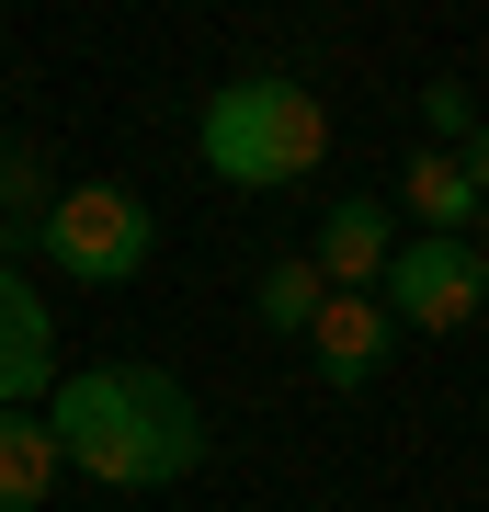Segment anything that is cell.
<instances>
[{
    "label": "cell",
    "instance_id": "obj_1",
    "mask_svg": "<svg viewBox=\"0 0 489 512\" xmlns=\"http://www.w3.org/2000/svg\"><path fill=\"white\" fill-rule=\"evenodd\" d=\"M35 421H46L57 467L91 478V490H182V478L217 456L205 399L171 365H137V353H114V365H57Z\"/></svg>",
    "mask_w": 489,
    "mask_h": 512
},
{
    "label": "cell",
    "instance_id": "obj_2",
    "mask_svg": "<svg viewBox=\"0 0 489 512\" xmlns=\"http://www.w3.org/2000/svg\"><path fill=\"white\" fill-rule=\"evenodd\" d=\"M194 148H205V171H217V183L285 194V183H308V171L330 160V103L308 92V80H285V69H239V80L205 92Z\"/></svg>",
    "mask_w": 489,
    "mask_h": 512
},
{
    "label": "cell",
    "instance_id": "obj_3",
    "mask_svg": "<svg viewBox=\"0 0 489 512\" xmlns=\"http://www.w3.org/2000/svg\"><path fill=\"white\" fill-rule=\"evenodd\" d=\"M35 251H46V274H69V285H91V296H114V285H137V274H148V251H160V217H148V194H126V183H57L46 228H35Z\"/></svg>",
    "mask_w": 489,
    "mask_h": 512
},
{
    "label": "cell",
    "instance_id": "obj_4",
    "mask_svg": "<svg viewBox=\"0 0 489 512\" xmlns=\"http://www.w3.org/2000/svg\"><path fill=\"white\" fill-rule=\"evenodd\" d=\"M376 308L399 319V330H467L489 308V262H478V239H399V262H387V285H376Z\"/></svg>",
    "mask_w": 489,
    "mask_h": 512
},
{
    "label": "cell",
    "instance_id": "obj_5",
    "mask_svg": "<svg viewBox=\"0 0 489 512\" xmlns=\"http://www.w3.org/2000/svg\"><path fill=\"white\" fill-rule=\"evenodd\" d=\"M387 262H399V217H387L376 194H330L319 205V239H308V274L330 296H376Z\"/></svg>",
    "mask_w": 489,
    "mask_h": 512
},
{
    "label": "cell",
    "instance_id": "obj_6",
    "mask_svg": "<svg viewBox=\"0 0 489 512\" xmlns=\"http://www.w3.org/2000/svg\"><path fill=\"white\" fill-rule=\"evenodd\" d=\"M57 387V308L23 262H0V410H46Z\"/></svg>",
    "mask_w": 489,
    "mask_h": 512
},
{
    "label": "cell",
    "instance_id": "obj_7",
    "mask_svg": "<svg viewBox=\"0 0 489 512\" xmlns=\"http://www.w3.org/2000/svg\"><path fill=\"white\" fill-rule=\"evenodd\" d=\"M387 353H399V319H387L376 296H330L319 330H308V365H319V387H342V399L387 376Z\"/></svg>",
    "mask_w": 489,
    "mask_h": 512
},
{
    "label": "cell",
    "instance_id": "obj_8",
    "mask_svg": "<svg viewBox=\"0 0 489 512\" xmlns=\"http://www.w3.org/2000/svg\"><path fill=\"white\" fill-rule=\"evenodd\" d=\"M399 205L421 217V239H467L478 228V194H467V160L455 148H410L399 160Z\"/></svg>",
    "mask_w": 489,
    "mask_h": 512
},
{
    "label": "cell",
    "instance_id": "obj_9",
    "mask_svg": "<svg viewBox=\"0 0 489 512\" xmlns=\"http://www.w3.org/2000/svg\"><path fill=\"white\" fill-rule=\"evenodd\" d=\"M57 444H46V421L35 410H0V512H46L57 501Z\"/></svg>",
    "mask_w": 489,
    "mask_h": 512
},
{
    "label": "cell",
    "instance_id": "obj_10",
    "mask_svg": "<svg viewBox=\"0 0 489 512\" xmlns=\"http://www.w3.org/2000/svg\"><path fill=\"white\" fill-rule=\"evenodd\" d=\"M319 308H330V285L308 274V251H285V262H262V274H251V319L273 330V342H308Z\"/></svg>",
    "mask_w": 489,
    "mask_h": 512
},
{
    "label": "cell",
    "instance_id": "obj_11",
    "mask_svg": "<svg viewBox=\"0 0 489 512\" xmlns=\"http://www.w3.org/2000/svg\"><path fill=\"white\" fill-rule=\"evenodd\" d=\"M46 205H57V171H46V148H35V137H12V148H0V262H12L23 239L46 228Z\"/></svg>",
    "mask_w": 489,
    "mask_h": 512
},
{
    "label": "cell",
    "instance_id": "obj_12",
    "mask_svg": "<svg viewBox=\"0 0 489 512\" xmlns=\"http://www.w3.org/2000/svg\"><path fill=\"white\" fill-rule=\"evenodd\" d=\"M421 126H433V148H467L489 114H478V92H467V80H421Z\"/></svg>",
    "mask_w": 489,
    "mask_h": 512
},
{
    "label": "cell",
    "instance_id": "obj_13",
    "mask_svg": "<svg viewBox=\"0 0 489 512\" xmlns=\"http://www.w3.org/2000/svg\"><path fill=\"white\" fill-rule=\"evenodd\" d=\"M455 160H467V194H478V217H489V126H478L467 148H455Z\"/></svg>",
    "mask_w": 489,
    "mask_h": 512
}]
</instances>
